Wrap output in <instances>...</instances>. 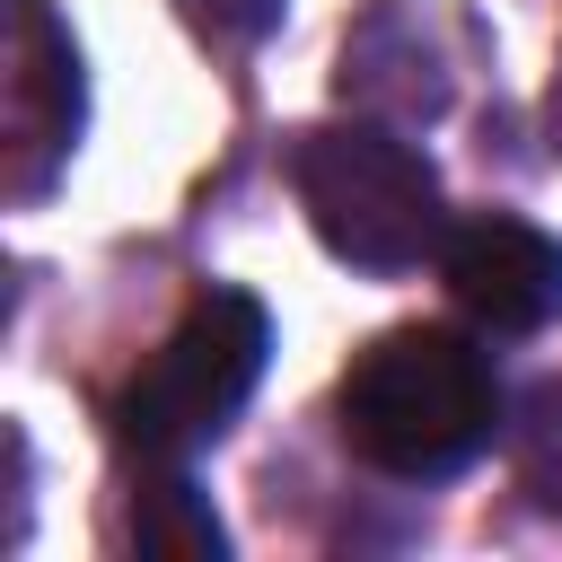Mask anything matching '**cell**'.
<instances>
[{
  "label": "cell",
  "mask_w": 562,
  "mask_h": 562,
  "mask_svg": "<svg viewBox=\"0 0 562 562\" xmlns=\"http://www.w3.org/2000/svg\"><path fill=\"white\" fill-rule=\"evenodd\" d=\"M342 448L386 483H448L501 439V378L457 325H386L342 369Z\"/></svg>",
  "instance_id": "6da1fadb"
},
{
  "label": "cell",
  "mask_w": 562,
  "mask_h": 562,
  "mask_svg": "<svg viewBox=\"0 0 562 562\" xmlns=\"http://www.w3.org/2000/svg\"><path fill=\"white\" fill-rule=\"evenodd\" d=\"M290 193L316 228V246L351 272H413L448 246V202L430 158L395 123H316L290 149Z\"/></svg>",
  "instance_id": "7a4b0ae2"
},
{
  "label": "cell",
  "mask_w": 562,
  "mask_h": 562,
  "mask_svg": "<svg viewBox=\"0 0 562 562\" xmlns=\"http://www.w3.org/2000/svg\"><path fill=\"white\" fill-rule=\"evenodd\" d=\"M263 360H272V316L255 290H202L167 342L132 369L123 404H114V430L132 457H158V465H184L202 457L211 439H228V422L246 413V395L263 386Z\"/></svg>",
  "instance_id": "3957f363"
},
{
  "label": "cell",
  "mask_w": 562,
  "mask_h": 562,
  "mask_svg": "<svg viewBox=\"0 0 562 562\" xmlns=\"http://www.w3.org/2000/svg\"><path fill=\"white\" fill-rule=\"evenodd\" d=\"M88 123V70L53 0H0V193L44 202Z\"/></svg>",
  "instance_id": "277c9868"
},
{
  "label": "cell",
  "mask_w": 562,
  "mask_h": 562,
  "mask_svg": "<svg viewBox=\"0 0 562 562\" xmlns=\"http://www.w3.org/2000/svg\"><path fill=\"white\" fill-rule=\"evenodd\" d=\"M439 281L474 334H544L562 316V237L518 211H465L439 246Z\"/></svg>",
  "instance_id": "5b68a950"
},
{
  "label": "cell",
  "mask_w": 562,
  "mask_h": 562,
  "mask_svg": "<svg viewBox=\"0 0 562 562\" xmlns=\"http://www.w3.org/2000/svg\"><path fill=\"white\" fill-rule=\"evenodd\" d=\"M439 26H448L439 0H378L342 35V70H334L342 105H360L369 123H395V132L439 123L457 97V61H448Z\"/></svg>",
  "instance_id": "8992f818"
},
{
  "label": "cell",
  "mask_w": 562,
  "mask_h": 562,
  "mask_svg": "<svg viewBox=\"0 0 562 562\" xmlns=\"http://www.w3.org/2000/svg\"><path fill=\"white\" fill-rule=\"evenodd\" d=\"M132 544L158 553V562H220V553H228V527H220L211 501L184 483V465L140 457V483H132Z\"/></svg>",
  "instance_id": "52a82bcc"
},
{
  "label": "cell",
  "mask_w": 562,
  "mask_h": 562,
  "mask_svg": "<svg viewBox=\"0 0 562 562\" xmlns=\"http://www.w3.org/2000/svg\"><path fill=\"white\" fill-rule=\"evenodd\" d=\"M518 483H527L536 509L562 518V386H544L518 422Z\"/></svg>",
  "instance_id": "ba28073f"
},
{
  "label": "cell",
  "mask_w": 562,
  "mask_h": 562,
  "mask_svg": "<svg viewBox=\"0 0 562 562\" xmlns=\"http://www.w3.org/2000/svg\"><path fill=\"white\" fill-rule=\"evenodd\" d=\"M176 18H184L202 44L246 53V44H263V35L281 26V0H176Z\"/></svg>",
  "instance_id": "9c48e42d"
},
{
  "label": "cell",
  "mask_w": 562,
  "mask_h": 562,
  "mask_svg": "<svg viewBox=\"0 0 562 562\" xmlns=\"http://www.w3.org/2000/svg\"><path fill=\"white\" fill-rule=\"evenodd\" d=\"M544 123H553V158H562V70H553V105H544Z\"/></svg>",
  "instance_id": "30bf717a"
}]
</instances>
